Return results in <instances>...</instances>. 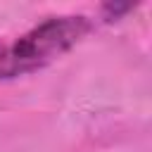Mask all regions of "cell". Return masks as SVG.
<instances>
[{
	"instance_id": "6da1fadb",
	"label": "cell",
	"mask_w": 152,
	"mask_h": 152,
	"mask_svg": "<svg viewBox=\"0 0 152 152\" xmlns=\"http://www.w3.org/2000/svg\"><path fill=\"white\" fill-rule=\"evenodd\" d=\"M88 31L90 21L83 14L50 17L40 21L12 48H5L0 57V78H14L50 64L52 59L71 50Z\"/></svg>"
},
{
	"instance_id": "7a4b0ae2",
	"label": "cell",
	"mask_w": 152,
	"mask_h": 152,
	"mask_svg": "<svg viewBox=\"0 0 152 152\" xmlns=\"http://www.w3.org/2000/svg\"><path fill=\"white\" fill-rule=\"evenodd\" d=\"M2 52H5V45H2V43H0V57H2Z\"/></svg>"
}]
</instances>
